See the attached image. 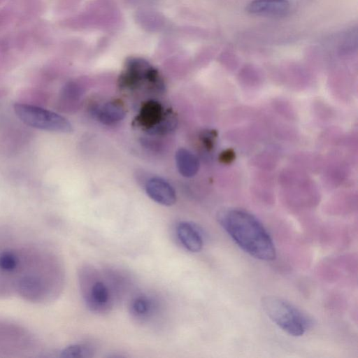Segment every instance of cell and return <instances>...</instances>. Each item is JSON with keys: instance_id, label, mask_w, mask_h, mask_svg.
<instances>
[{"instance_id": "obj_1", "label": "cell", "mask_w": 358, "mask_h": 358, "mask_svg": "<svg viewBox=\"0 0 358 358\" xmlns=\"http://www.w3.org/2000/svg\"><path fill=\"white\" fill-rule=\"evenodd\" d=\"M217 220L245 252L260 260L275 259L276 250L270 234L252 213L239 208L224 209L219 212Z\"/></svg>"}, {"instance_id": "obj_2", "label": "cell", "mask_w": 358, "mask_h": 358, "mask_svg": "<svg viewBox=\"0 0 358 358\" xmlns=\"http://www.w3.org/2000/svg\"><path fill=\"white\" fill-rule=\"evenodd\" d=\"M261 304L270 320L290 336H301L310 326L307 316L282 298L267 296L262 298Z\"/></svg>"}, {"instance_id": "obj_3", "label": "cell", "mask_w": 358, "mask_h": 358, "mask_svg": "<svg viewBox=\"0 0 358 358\" xmlns=\"http://www.w3.org/2000/svg\"><path fill=\"white\" fill-rule=\"evenodd\" d=\"M14 111L22 122L36 129L59 133H69L73 130L66 118L39 106L16 103Z\"/></svg>"}, {"instance_id": "obj_4", "label": "cell", "mask_w": 358, "mask_h": 358, "mask_svg": "<svg viewBox=\"0 0 358 358\" xmlns=\"http://www.w3.org/2000/svg\"><path fill=\"white\" fill-rule=\"evenodd\" d=\"M158 71L148 61L139 57H131L124 64L119 78L120 86L134 88L145 83L160 85Z\"/></svg>"}, {"instance_id": "obj_5", "label": "cell", "mask_w": 358, "mask_h": 358, "mask_svg": "<svg viewBox=\"0 0 358 358\" xmlns=\"http://www.w3.org/2000/svg\"><path fill=\"white\" fill-rule=\"evenodd\" d=\"M137 120L140 124L152 133L167 131L175 125L172 118H163L162 107L156 101H148L145 103Z\"/></svg>"}, {"instance_id": "obj_6", "label": "cell", "mask_w": 358, "mask_h": 358, "mask_svg": "<svg viewBox=\"0 0 358 358\" xmlns=\"http://www.w3.org/2000/svg\"><path fill=\"white\" fill-rule=\"evenodd\" d=\"M245 10L252 15L282 17L289 13L290 3L288 0H252Z\"/></svg>"}, {"instance_id": "obj_7", "label": "cell", "mask_w": 358, "mask_h": 358, "mask_svg": "<svg viewBox=\"0 0 358 358\" xmlns=\"http://www.w3.org/2000/svg\"><path fill=\"white\" fill-rule=\"evenodd\" d=\"M148 196L159 204L170 206L176 201V194L173 187L160 178L150 179L145 185Z\"/></svg>"}, {"instance_id": "obj_8", "label": "cell", "mask_w": 358, "mask_h": 358, "mask_svg": "<svg viewBox=\"0 0 358 358\" xmlns=\"http://www.w3.org/2000/svg\"><path fill=\"white\" fill-rule=\"evenodd\" d=\"M16 287L19 294L29 301L38 302L45 296L44 282L36 275L27 274L20 277Z\"/></svg>"}, {"instance_id": "obj_9", "label": "cell", "mask_w": 358, "mask_h": 358, "mask_svg": "<svg viewBox=\"0 0 358 358\" xmlns=\"http://www.w3.org/2000/svg\"><path fill=\"white\" fill-rule=\"evenodd\" d=\"M177 236L181 244L192 252H198L203 245V236L196 225L180 222L176 227Z\"/></svg>"}, {"instance_id": "obj_10", "label": "cell", "mask_w": 358, "mask_h": 358, "mask_svg": "<svg viewBox=\"0 0 358 358\" xmlns=\"http://www.w3.org/2000/svg\"><path fill=\"white\" fill-rule=\"evenodd\" d=\"M176 163L179 173L186 178L194 176L199 169V161L191 151L180 148L176 153Z\"/></svg>"}, {"instance_id": "obj_11", "label": "cell", "mask_w": 358, "mask_h": 358, "mask_svg": "<svg viewBox=\"0 0 358 358\" xmlns=\"http://www.w3.org/2000/svg\"><path fill=\"white\" fill-rule=\"evenodd\" d=\"M96 116L99 121L102 124L110 125L122 120L124 117L125 109L120 102L117 101H109L98 108Z\"/></svg>"}, {"instance_id": "obj_12", "label": "cell", "mask_w": 358, "mask_h": 358, "mask_svg": "<svg viewBox=\"0 0 358 358\" xmlns=\"http://www.w3.org/2000/svg\"><path fill=\"white\" fill-rule=\"evenodd\" d=\"M86 302L92 308H102L109 302V290L101 281L94 282L85 296Z\"/></svg>"}, {"instance_id": "obj_13", "label": "cell", "mask_w": 358, "mask_h": 358, "mask_svg": "<svg viewBox=\"0 0 358 358\" xmlns=\"http://www.w3.org/2000/svg\"><path fill=\"white\" fill-rule=\"evenodd\" d=\"M93 350L85 344H72L60 352V357L64 358H87L92 356Z\"/></svg>"}, {"instance_id": "obj_14", "label": "cell", "mask_w": 358, "mask_h": 358, "mask_svg": "<svg viewBox=\"0 0 358 358\" xmlns=\"http://www.w3.org/2000/svg\"><path fill=\"white\" fill-rule=\"evenodd\" d=\"M152 308V301L146 296H140L136 298L131 304L132 312L138 317L146 316Z\"/></svg>"}, {"instance_id": "obj_15", "label": "cell", "mask_w": 358, "mask_h": 358, "mask_svg": "<svg viewBox=\"0 0 358 358\" xmlns=\"http://www.w3.org/2000/svg\"><path fill=\"white\" fill-rule=\"evenodd\" d=\"M17 256L12 251L6 250L0 253V269L10 272L15 270L18 264Z\"/></svg>"}]
</instances>
